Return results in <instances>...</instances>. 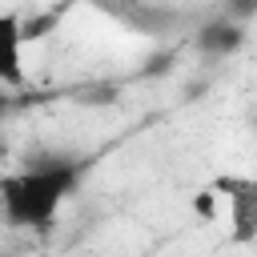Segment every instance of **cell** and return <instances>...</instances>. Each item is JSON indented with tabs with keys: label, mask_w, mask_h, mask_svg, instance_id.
<instances>
[{
	"label": "cell",
	"mask_w": 257,
	"mask_h": 257,
	"mask_svg": "<svg viewBox=\"0 0 257 257\" xmlns=\"http://www.w3.org/2000/svg\"><path fill=\"white\" fill-rule=\"evenodd\" d=\"M245 36H249L245 24L221 12V16H213V20H205V24L197 28L193 48H197L201 56H209V60H225V56H233V52L245 48Z\"/></svg>",
	"instance_id": "4"
},
{
	"label": "cell",
	"mask_w": 257,
	"mask_h": 257,
	"mask_svg": "<svg viewBox=\"0 0 257 257\" xmlns=\"http://www.w3.org/2000/svg\"><path fill=\"white\" fill-rule=\"evenodd\" d=\"M193 217L197 221H221V201H217L213 185H205L201 193H193Z\"/></svg>",
	"instance_id": "5"
},
{
	"label": "cell",
	"mask_w": 257,
	"mask_h": 257,
	"mask_svg": "<svg viewBox=\"0 0 257 257\" xmlns=\"http://www.w3.org/2000/svg\"><path fill=\"white\" fill-rule=\"evenodd\" d=\"M209 185L221 201V221H225L229 249H253L257 245V177L221 173Z\"/></svg>",
	"instance_id": "2"
},
{
	"label": "cell",
	"mask_w": 257,
	"mask_h": 257,
	"mask_svg": "<svg viewBox=\"0 0 257 257\" xmlns=\"http://www.w3.org/2000/svg\"><path fill=\"white\" fill-rule=\"evenodd\" d=\"M84 181V161L44 157L0 177V217L12 229H48Z\"/></svg>",
	"instance_id": "1"
},
{
	"label": "cell",
	"mask_w": 257,
	"mask_h": 257,
	"mask_svg": "<svg viewBox=\"0 0 257 257\" xmlns=\"http://www.w3.org/2000/svg\"><path fill=\"white\" fill-rule=\"evenodd\" d=\"M24 16L16 8H0V88H24L28 64H24Z\"/></svg>",
	"instance_id": "3"
},
{
	"label": "cell",
	"mask_w": 257,
	"mask_h": 257,
	"mask_svg": "<svg viewBox=\"0 0 257 257\" xmlns=\"http://www.w3.org/2000/svg\"><path fill=\"white\" fill-rule=\"evenodd\" d=\"M253 12H257V0H229V4H225V16H233V20H241V24H249Z\"/></svg>",
	"instance_id": "6"
}]
</instances>
